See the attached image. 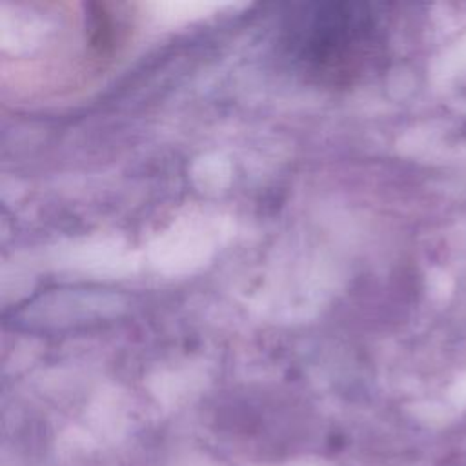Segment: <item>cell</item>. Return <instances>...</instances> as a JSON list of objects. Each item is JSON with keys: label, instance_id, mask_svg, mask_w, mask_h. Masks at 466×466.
<instances>
[{"label": "cell", "instance_id": "cell-1", "mask_svg": "<svg viewBox=\"0 0 466 466\" xmlns=\"http://www.w3.org/2000/svg\"><path fill=\"white\" fill-rule=\"evenodd\" d=\"M382 44L377 5L364 2H306L291 5L279 46L308 80L342 87L360 76Z\"/></svg>", "mask_w": 466, "mask_h": 466}]
</instances>
